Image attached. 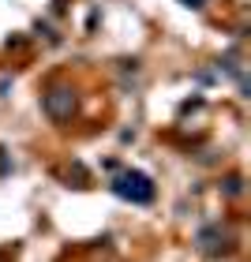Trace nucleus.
<instances>
[{
	"label": "nucleus",
	"mask_w": 251,
	"mask_h": 262,
	"mask_svg": "<svg viewBox=\"0 0 251 262\" xmlns=\"http://www.w3.org/2000/svg\"><path fill=\"white\" fill-rule=\"evenodd\" d=\"M113 191L120 199H131V202H150L154 199V184H150V176H142V172H124L120 180L113 184Z\"/></svg>",
	"instance_id": "f257e3e1"
},
{
	"label": "nucleus",
	"mask_w": 251,
	"mask_h": 262,
	"mask_svg": "<svg viewBox=\"0 0 251 262\" xmlns=\"http://www.w3.org/2000/svg\"><path fill=\"white\" fill-rule=\"evenodd\" d=\"M45 113L53 116V120H68L71 116V109H75V98H71V90L68 86H56V90H49L45 94Z\"/></svg>",
	"instance_id": "f03ea898"
}]
</instances>
